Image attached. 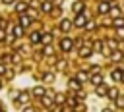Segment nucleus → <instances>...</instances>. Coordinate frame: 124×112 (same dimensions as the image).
Listing matches in <instances>:
<instances>
[{
  "label": "nucleus",
  "mask_w": 124,
  "mask_h": 112,
  "mask_svg": "<svg viewBox=\"0 0 124 112\" xmlns=\"http://www.w3.org/2000/svg\"><path fill=\"white\" fill-rule=\"evenodd\" d=\"M91 83H93V85H101V83H103V77H101L99 73H95V75H91Z\"/></svg>",
  "instance_id": "10"
},
{
  "label": "nucleus",
  "mask_w": 124,
  "mask_h": 112,
  "mask_svg": "<svg viewBox=\"0 0 124 112\" xmlns=\"http://www.w3.org/2000/svg\"><path fill=\"white\" fill-rule=\"evenodd\" d=\"M112 79L114 81H122V70H114L112 71Z\"/></svg>",
  "instance_id": "14"
},
{
  "label": "nucleus",
  "mask_w": 124,
  "mask_h": 112,
  "mask_svg": "<svg viewBox=\"0 0 124 112\" xmlns=\"http://www.w3.org/2000/svg\"><path fill=\"white\" fill-rule=\"evenodd\" d=\"M21 35H23V27L21 25H16L14 27V37H21Z\"/></svg>",
  "instance_id": "17"
},
{
  "label": "nucleus",
  "mask_w": 124,
  "mask_h": 112,
  "mask_svg": "<svg viewBox=\"0 0 124 112\" xmlns=\"http://www.w3.org/2000/svg\"><path fill=\"white\" fill-rule=\"evenodd\" d=\"M45 93H46L45 87H35V89H33V95H35V97H45Z\"/></svg>",
  "instance_id": "11"
},
{
  "label": "nucleus",
  "mask_w": 124,
  "mask_h": 112,
  "mask_svg": "<svg viewBox=\"0 0 124 112\" xmlns=\"http://www.w3.org/2000/svg\"><path fill=\"white\" fill-rule=\"evenodd\" d=\"M85 23H87V17H85L83 14H78V17H76L74 25H76V27H85Z\"/></svg>",
  "instance_id": "2"
},
{
  "label": "nucleus",
  "mask_w": 124,
  "mask_h": 112,
  "mask_svg": "<svg viewBox=\"0 0 124 112\" xmlns=\"http://www.w3.org/2000/svg\"><path fill=\"white\" fill-rule=\"evenodd\" d=\"M70 27H72V21L70 19H62L60 21V29L62 31H70Z\"/></svg>",
  "instance_id": "7"
},
{
  "label": "nucleus",
  "mask_w": 124,
  "mask_h": 112,
  "mask_svg": "<svg viewBox=\"0 0 124 112\" xmlns=\"http://www.w3.org/2000/svg\"><path fill=\"white\" fill-rule=\"evenodd\" d=\"M107 95H108V98L116 100V98H118V89H114V87H112V89H108V93H107Z\"/></svg>",
  "instance_id": "12"
},
{
  "label": "nucleus",
  "mask_w": 124,
  "mask_h": 112,
  "mask_svg": "<svg viewBox=\"0 0 124 112\" xmlns=\"http://www.w3.org/2000/svg\"><path fill=\"white\" fill-rule=\"evenodd\" d=\"M103 112H112V110H110V108H105V110H103Z\"/></svg>",
  "instance_id": "32"
},
{
  "label": "nucleus",
  "mask_w": 124,
  "mask_h": 112,
  "mask_svg": "<svg viewBox=\"0 0 124 112\" xmlns=\"http://www.w3.org/2000/svg\"><path fill=\"white\" fill-rule=\"evenodd\" d=\"M110 12H112V15H114V17H118V15H120V8H118V6H112V10H110Z\"/></svg>",
  "instance_id": "22"
},
{
  "label": "nucleus",
  "mask_w": 124,
  "mask_h": 112,
  "mask_svg": "<svg viewBox=\"0 0 124 112\" xmlns=\"http://www.w3.org/2000/svg\"><path fill=\"white\" fill-rule=\"evenodd\" d=\"M0 112H2V110H0Z\"/></svg>",
  "instance_id": "34"
},
{
  "label": "nucleus",
  "mask_w": 124,
  "mask_h": 112,
  "mask_svg": "<svg viewBox=\"0 0 124 112\" xmlns=\"http://www.w3.org/2000/svg\"><path fill=\"white\" fill-rule=\"evenodd\" d=\"M122 25H124V19L122 17H116L114 19V27H122Z\"/></svg>",
  "instance_id": "23"
},
{
  "label": "nucleus",
  "mask_w": 124,
  "mask_h": 112,
  "mask_svg": "<svg viewBox=\"0 0 124 112\" xmlns=\"http://www.w3.org/2000/svg\"><path fill=\"white\" fill-rule=\"evenodd\" d=\"M89 54H91V46H89V44H85V46L79 48V56H81V58H87Z\"/></svg>",
  "instance_id": "6"
},
{
  "label": "nucleus",
  "mask_w": 124,
  "mask_h": 112,
  "mask_svg": "<svg viewBox=\"0 0 124 112\" xmlns=\"http://www.w3.org/2000/svg\"><path fill=\"white\" fill-rule=\"evenodd\" d=\"M122 81H124V73H122Z\"/></svg>",
  "instance_id": "33"
},
{
  "label": "nucleus",
  "mask_w": 124,
  "mask_h": 112,
  "mask_svg": "<svg viewBox=\"0 0 124 112\" xmlns=\"http://www.w3.org/2000/svg\"><path fill=\"white\" fill-rule=\"evenodd\" d=\"M78 79H79V81L87 79V73H85V71H79V73H78Z\"/></svg>",
  "instance_id": "25"
},
{
  "label": "nucleus",
  "mask_w": 124,
  "mask_h": 112,
  "mask_svg": "<svg viewBox=\"0 0 124 112\" xmlns=\"http://www.w3.org/2000/svg\"><path fill=\"white\" fill-rule=\"evenodd\" d=\"M116 106L118 108H124V97H118L116 98Z\"/></svg>",
  "instance_id": "24"
},
{
  "label": "nucleus",
  "mask_w": 124,
  "mask_h": 112,
  "mask_svg": "<svg viewBox=\"0 0 124 112\" xmlns=\"http://www.w3.org/2000/svg\"><path fill=\"white\" fill-rule=\"evenodd\" d=\"M41 41H43L45 44H48V42L52 41V35H50V33H46V35H43V37H41Z\"/></svg>",
  "instance_id": "20"
},
{
  "label": "nucleus",
  "mask_w": 124,
  "mask_h": 112,
  "mask_svg": "<svg viewBox=\"0 0 124 112\" xmlns=\"http://www.w3.org/2000/svg\"><path fill=\"white\" fill-rule=\"evenodd\" d=\"M72 10H74L76 14H81V12H83V2H76V4L72 6Z\"/></svg>",
  "instance_id": "9"
},
{
  "label": "nucleus",
  "mask_w": 124,
  "mask_h": 112,
  "mask_svg": "<svg viewBox=\"0 0 124 112\" xmlns=\"http://www.w3.org/2000/svg\"><path fill=\"white\" fill-rule=\"evenodd\" d=\"M110 58H112L114 62H118V60H122V52H118V50H116V52H112V56H110Z\"/></svg>",
  "instance_id": "21"
},
{
  "label": "nucleus",
  "mask_w": 124,
  "mask_h": 112,
  "mask_svg": "<svg viewBox=\"0 0 124 112\" xmlns=\"http://www.w3.org/2000/svg\"><path fill=\"white\" fill-rule=\"evenodd\" d=\"M2 2H4V4H14L16 0H2Z\"/></svg>",
  "instance_id": "30"
},
{
  "label": "nucleus",
  "mask_w": 124,
  "mask_h": 112,
  "mask_svg": "<svg viewBox=\"0 0 124 112\" xmlns=\"http://www.w3.org/2000/svg\"><path fill=\"white\" fill-rule=\"evenodd\" d=\"M110 6H112V4H110V2H107V0H105V2H101V4H99V14H107Z\"/></svg>",
  "instance_id": "4"
},
{
  "label": "nucleus",
  "mask_w": 124,
  "mask_h": 112,
  "mask_svg": "<svg viewBox=\"0 0 124 112\" xmlns=\"http://www.w3.org/2000/svg\"><path fill=\"white\" fill-rule=\"evenodd\" d=\"M16 12L17 14H25L27 12V2H17L16 4Z\"/></svg>",
  "instance_id": "3"
},
{
  "label": "nucleus",
  "mask_w": 124,
  "mask_h": 112,
  "mask_svg": "<svg viewBox=\"0 0 124 112\" xmlns=\"http://www.w3.org/2000/svg\"><path fill=\"white\" fill-rule=\"evenodd\" d=\"M41 98H43V104H45V106H48V108H52V106H54V102H52V98H50V97H41Z\"/></svg>",
  "instance_id": "16"
},
{
  "label": "nucleus",
  "mask_w": 124,
  "mask_h": 112,
  "mask_svg": "<svg viewBox=\"0 0 124 112\" xmlns=\"http://www.w3.org/2000/svg\"><path fill=\"white\" fill-rule=\"evenodd\" d=\"M29 23H31V17L25 15V14H21V15H19V25H21V27H27Z\"/></svg>",
  "instance_id": "5"
},
{
  "label": "nucleus",
  "mask_w": 124,
  "mask_h": 112,
  "mask_svg": "<svg viewBox=\"0 0 124 112\" xmlns=\"http://www.w3.org/2000/svg\"><path fill=\"white\" fill-rule=\"evenodd\" d=\"M72 46H74V41H72V39H68V37H66V39H62V41H60V48H62L64 52L72 50Z\"/></svg>",
  "instance_id": "1"
},
{
  "label": "nucleus",
  "mask_w": 124,
  "mask_h": 112,
  "mask_svg": "<svg viewBox=\"0 0 124 112\" xmlns=\"http://www.w3.org/2000/svg\"><path fill=\"white\" fill-rule=\"evenodd\" d=\"M23 112H35V110H33L31 106H27V108H23Z\"/></svg>",
  "instance_id": "29"
},
{
  "label": "nucleus",
  "mask_w": 124,
  "mask_h": 112,
  "mask_svg": "<svg viewBox=\"0 0 124 112\" xmlns=\"http://www.w3.org/2000/svg\"><path fill=\"white\" fill-rule=\"evenodd\" d=\"M0 73H4V66L2 64H0Z\"/></svg>",
  "instance_id": "31"
},
{
  "label": "nucleus",
  "mask_w": 124,
  "mask_h": 112,
  "mask_svg": "<svg viewBox=\"0 0 124 112\" xmlns=\"http://www.w3.org/2000/svg\"><path fill=\"white\" fill-rule=\"evenodd\" d=\"M27 98H29V95H27V93H21V95H17L16 100H17V102H27Z\"/></svg>",
  "instance_id": "19"
},
{
  "label": "nucleus",
  "mask_w": 124,
  "mask_h": 112,
  "mask_svg": "<svg viewBox=\"0 0 124 112\" xmlns=\"http://www.w3.org/2000/svg\"><path fill=\"white\" fill-rule=\"evenodd\" d=\"M52 79H54L52 73H45V81H52Z\"/></svg>",
  "instance_id": "26"
},
{
  "label": "nucleus",
  "mask_w": 124,
  "mask_h": 112,
  "mask_svg": "<svg viewBox=\"0 0 124 112\" xmlns=\"http://www.w3.org/2000/svg\"><path fill=\"white\" fill-rule=\"evenodd\" d=\"M103 48V42H95V50H101Z\"/></svg>",
  "instance_id": "27"
},
{
  "label": "nucleus",
  "mask_w": 124,
  "mask_h": 112,
  "mask_svg": "<svg viewBox=\"0 0 124 112\" xmlns=\"http://www.w3.org/2000/svg\"><path fill=\"white\" fill-rule=\"evenodd\" d=\"M107 93H108V89H107L103 83H101V85H97V95H99V97H105Z\"/></svg>",
  "instance_id": "8"
},
{
  "label": "nucleus",
  "mask_w": 124,
  "mask_h": 112,
  "mask_svg": "<svg viewBox=\"0 0 124 112\" xmlns=\"http://www.w3.org/2000/svg\"><path fill=\"white\" fill-rule=\"evenodd\" d=\"M41 8H43V12H52V4L50 2H43Z\"/></svg>",
  "instance_id": "18"
},
{
  "label": "nucleus",
  "mask_w": 124,
  "mask_h": 112,
  "mask_svg": "<svg viewBox=\"0 0 124 112\" xmlns=\"http://www.w3.org/2000/svg\"><path fill=\"white\" fill-rule=\"evenodd\" d=\"M68 85H70V89L78 91V89H79V79H70V83H68Z\"/></svg>",
  "instance_id": "15"
},
{
  "label": "nucleus",
  "mask_w": 124,
  "mask_h": 112,
  "mask_svg": "<svg viewBox=\"0 0 124 112\" xmlns=\"http://www.w3.org/2000/svg\"><path fill=\"white\" fill-rule=\"evenodd\" d=\"M41 37H43V35H41L39 31H33V33H31V42H39Z\"/></svg>",
  "instance_id": "13"
},
{
  "label": "nucleus",
  "mask_w": 124,
  "mask_h": 112,
  "mask_svg": "<svg viewBox=\"0 0 124 112\" xmlns=\"http://www.w3.org/2000/svg\"><path fill=\"white\" fill-rule=\"evenodd\" d=\"M6 39V33H4V29H0V41H4Z\"/></svg>",
  "instance_id": "28"
}]
</instances>
